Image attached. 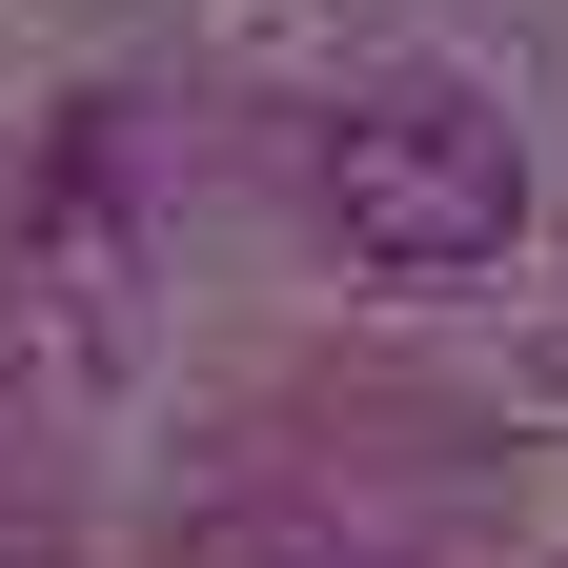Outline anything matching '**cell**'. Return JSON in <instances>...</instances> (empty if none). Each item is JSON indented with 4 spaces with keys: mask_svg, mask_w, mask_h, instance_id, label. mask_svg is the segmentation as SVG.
<instances>
[{
    "mask_svg": "<svg viewBox=\"0 0 568 568\" xmlns=\"http://www.w3.org/2000/svg\"><path fill=\"white\" fill-rule=\"evenodd\" d=\"M325 224L366 284H487L528 244V142L487 82H447V61H386V82L325 102Z\"/></svg>",
    "mask_w": 568,
    "mask_h": 568,
    "instance_id": "cell-1",
    "label": "cell"
},
{
    "mask_svg": "<svg viewBox=\"0 0 568 568\" xmlns=\"http://www.w3.org/2000/svg\"><path fill=\"white\" fill-rule=\"evenodd\" d=\"M142 284V102H61V142L21 163V305L61 345H122Z\"/></svg>",
    "mask_w": 568,
    "mask_h": 568,
    "instance_id": "cell-2",
    "label": "cell"
}]
</instances>
